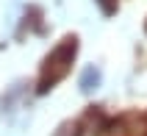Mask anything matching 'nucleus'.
I'll return each instance as SVG.
<instances>
[{
	"label": "nucleus",
	"mask_w": 147,
	"mask_h": 136,
	"mask_svg": "<svg viewBox=\"0 0 147 136\" xmlns=\"http://www.w3.org/2000/svg\"><path fill=\"white\" fill-rule=\"evenodd\" d=\"M75 56H78V36L72 33V36H64V39L47 53L45 64H42V72H39L36 92L45 95V92H50V89L56 86L58 81H64L69 67H72V61H75Z\"/></svg>",
	"instance_id": "1"
},
{
	"label": "nucleus",
	"mask_w": 147,
	"mask_h": 136,
	"mask_svg": "<svg viewBox=\"0 0 147 136\" xmlns=\"http://www.w3.org/2000/svg\"><path fill=\"white\" fill-rule=\"evenodd\" d=\"M144 28H147V22H144Z\"/></svg>",
	"instance_id": "6"
},
{
	"label": "nucleus",
	"mask_w": 147,
	"mask_h": 136,
	"mask_svg": "<svg viewBox=\"0 0 147 136\" xmlns=\"http://www.w3.org/2000/svg\"><path fill=\"white\" fill-rule=\"evenodd\" d=\"M94 3L100 6V11H103L106 17L117 14V8H119V0H94Z\"/></svg>",
	"instance_id": "5"
},
{
	"label": "nucleus",
	"mask_w": 147,
	"mask_h": 136,
	"mask_svg": "<svg viewBox=\"0 0 147 136\" xmlns=\"http://www.w3.org/2000/svg\"><path fill=\"white\" fill-rule=\"evenodd\" d=\"M142 131H144V120L139 114H122L117 120H106L100 136H142Z\"/></svg>",
	"instance_id": "2"
},
{
	"label": "nucleus",
	"mask_w": 147,
	"mask_h": 136,
	"mask_svg": "<svg viewBox=\"0 0 147 136\" xmlns=\"http://www.w3.org/2000/svg\"><path fill=\"white\" fill-rule=\"evenodd\" d=\"M100 86V70L97 67H86L83 70V75H81V92H94V89Z\"/></svg>",
	"instance_id": "3"
},
{
	"label": "nucleus",
	"mask_w": 147,
	"mask_h": 136,
	"mask_svg": "<svg viewBox=\"0 0 147 136\" xmlns=\"http://www.w3.org/2000/svg\"><path fill=\"white\" fill-rule=\"evenodd\" d=\"M53 136H83V122L81 120H67L56 128Z\"/></svg>",
	"instance_id": "4"
}]
</instances>
